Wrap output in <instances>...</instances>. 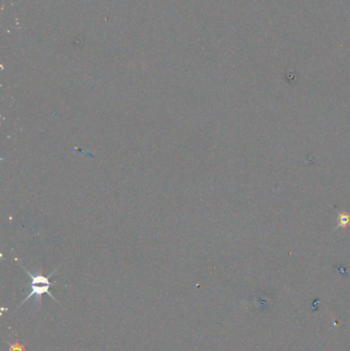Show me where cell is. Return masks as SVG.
<instances>
[{
    "label": "cell",
    "mask_w": 350,
    "mask_h": 351,
    "mask_svg": "<svg viewBox=\"0 0 350 351\" xmlns=\"http://www.w3.org/2000/svg\"><path fill=\"white\" fill-rule=\"evenodd\" d=\"M21 267L23 268L24 271L28 274L30 279H31V282H30V293H29V295L27 296V297L23 301H22V303L17 307V309H19L22 305H23L26 301H28L32 297H34L35 304H37L38 307H41V297H42V295H45V294L49 295L52 300H54L58 304H60L59 301L53 297V295L50 293V287H52L54 284V282H50V278L53 276L54 272H56L58 269H54L49 276H42V274H40V273L39 274L31 273L29 270H27L22 264H21Z\"/></svg>",
    "instance_id": "cell-1"
},
{
    "label": "cell",
    "mask_w": 350,
    "mask_h": 351,
    "mask_svg": "<svg viewBox=\"0 0 350 351\" xmlns=\"http://www.w3.org/2000/svg\"><path fill=\"white\" fill-rule=\"evenodd\" d=\"M9 351H24L23 349V346H21L20 344H15V345H12L10 346V349Z\"/></svg>",
    "instance_id": "cell-2"
}]
</instances>
